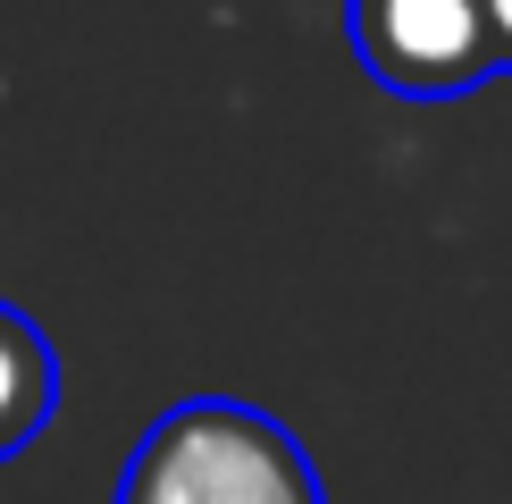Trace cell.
I'll return each mask as SVG.
<instances>
[{
  "label": "cell",
  "instance_id": "cell-1",
  "mask_svg": "<svg viewBox=\"0 0 512 504\" xmlns=\"http://www.w3.org/2000/svg\"><path fill=\"white\" fill-rule=\"evenodd\" d=\"M118 504H328L286 420L236 395L168 404L126 454Z\"/></svg>",
  "mask_w": 512,
  "mask_h": 504
},
{
  "label": "cell",
  "instance_id": "cell-2",
  "mask_svg": "<svg viewBox=\"0 0 512 504\" xmlns=\"http://www.w3.org/2000/svg\"><path fill=\"white\" fill-rule=\"evenodd\" d=\"M345 34L395 101H462L504 68L487 0H345Z\"/></svg>",
  "mask_w": 512,
  "mask_h": 504
},
{
  "label": "cell",
  "instance_id": "cell-3",
  "mask_svg": "<svg viewBox=\"0 0 512 504\" xmlns=\"http://www.w3.org/2000/svg\"><path fill=\"white\" fill-rule=\"evenodd\" d=\"M59 412V345L17 303H0V462L26 454Z\"/></svg>",
  "mask_w": 512,
  "mask_h": 504
},
{
  "label": "cell",
  "instance_id": "cell-4",
  "mask_svg": "<svg viewBox=\"0 0 512 504\" xmlns=\"http://www.w3.org/2000/svg\"><path fill=\"white\" fill-rule=\"evenodd\" d=\"M487 34H496V59L512 68V0H487Z\"/></svg>",
  "mask_w": 512,
  "mask_h": 504
}]
</instances>
